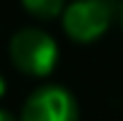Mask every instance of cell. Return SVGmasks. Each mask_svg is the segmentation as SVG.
<instances>
[{"label":"cell","instance_id":"obj_1","mask_svg":"<svg viewBox=\"0 0 123 121\" xmlns=\"http://www.w3.org/2000/svg\"><path fill=\"white\" fill-rule=\"evenodd\" d=\"M10 60L25 76H50L58 66V43L40 28H23L10 38Z\"/></svg>","mask_w":123,"mask_h":121},{"label":"cell","instance_id":"obj_2","mask_svg":"<svg viewBox=\"0 0 123 121\" xmlns=\"http://www.w3.org/2000/svg\"><path fill=\"white\" fill-rule=\"evenodd\" d=\"M63 30L75 43H93L108 33L113 23V8L111 0H73L65 5Z\"/></svg>","mask_w":123,"mask_h":121},{"label":"cell","instance_id":"obj_3","mask_svg":"<svg viewBox=\"0 0 123 121\" xmlns=\"http://www.w3.org/2000/svg\"><path fill=\"white\" fill-rule=\"evenodd\" d=\"M20 121H80V108L68 88L40 86L23 103Z\"/></svg>","mask_w":123,"mask_h":121},{"label":"cell","instance_id":"obj_4","mask_svg":"<svg viewBox=\"0 0 123 121\" xmlns=\"http://www.w3.org/2000/svg\"><path fill=\"white\" fill-rule=\"evenodd\" d=\"M20 3L33 18H40V20H53L63 15L65 5H68L65 0H20Z\"/></svg>","mask_w":123,"mask_h":121},{"label":"cell","instance_id":"obj_5","mask_svg":"<svg viewBox=\"0 0 123 121\" xmlns=\"http://www.w3.org/2000/svg\"><path fill=\"white\" fill-rule=\"evenodd\" d=\"M0 121H20V119H15L10 111H5V108H0Z\"/></svg>","mask_w":123,"mask_h":121},{"label":"cell","instance_id":"obj_6","mask_svg":"<svg viewBox=\"0 0 123 121\" xmlns=\"http://www.w3.org/2000/svg\"><path fill=\"white\" fill-rule=\"evenodd\" d=\"M5 88H8V83H5V78H3V76H0V98L5 96Z\"/></svg>","mask_w":123,"mask_h":121}]
</instances>
